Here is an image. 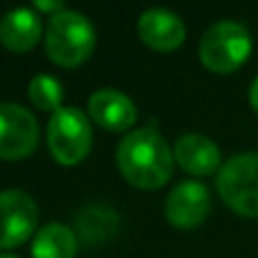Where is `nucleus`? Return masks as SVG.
<instances>
[{
	"label": "nucleus",
	"instance_id": "obj_1",
	"mask_svg": "<svg viewBox=\"0 0 258 258\" xmlns=\"http://www.w3.org/2000/svg\"><path fill=\"white\" fill-rule=\"evenodd\" d=\"M120 174L132 186L156 190L172 179L174 152L163 136L152 127L129 132L116 150Z\"/></svg>",
	"mask_w": 258,
	"mask_h": 258
},
{
	"label": "nucleus",
	"instance_id": "obj_7",
	"mask_svg": "<svg viewBox=\"0 0 258 258\" xmlns=\"http://www.w3.org/2000/svg\"><path fill=\"white\" fill-rule=\"evenodd\" d=\"M39 222V206L25 190L0 192V249L18 247L34 233Z\"/></svg>",
	"mask_w": 258,
	"mask_h": 258
},
{
	"label": "nucleus",
	"instance_id": "obj_8",
	"mask_svg": "<svg viewBox=\"0 0 258 258\" xmlns=\"http://www.w3.org/2000/svg\"><path fill=\"white\" fill-rule=\"evenodd\" d=\"M211 213V192L202 181L183 179L165 200V218L177 229H195Z\"/></svg>",
	"mask_w": 258,
	"mask_h": 258
},
{
	"label": "nucleus",
	"instance_id": "obj_4",
	"mask_svg": "<svg viewBox=\"0 0 258 258\" xmlns=\"http://www.w3.org/2000/svg\"><path fill=\"white\" fill-rule=\"evenodd\" d=\"M215 188L231 211L245 218H258V152L236 154L222 163Z\"/></svg>",
	"mask_w": 258,
	"mask_h": 258
},
{
	"label": "nucleus",
	"instance_id": "obj_11",
	"mask_svg": "<svg viewBox=\"0 0 258 258\" xmlns=\"http://www.w3.org/2000/svg\"><path fill=\"white\" fill-rule=\"evenodd\" d=\"M89 116L95 125L109 132H125L134 127L138 113L134 102L118 89H100L89 98Z\"/></svg>",
	"mask_w": 258,
	"mask_h": 258
},
{
	"label": "nucleus",
	"instance_id": "obj_13",
	"mask_svg": "<svg viewBox=\"0 0 258 258\" xmlns=\"http://www.w3.org/2000/svg\"><path fill=\"white\" fill-rule=\"evenodd\" d=\"M77 236L84 240V245H100L116 236L118 231V213L109 206L91 204L82 209L75 218Z\"/></svg>",
	"mask_w": 258,
	"mask_h": 258
},
{
	"label": "nucleus",
	"instance_id": "obj_6",
	"mask_svg": "<svg viewBox=\"0 0 258 258\" xmlns=\"http://www.w3.org/2000/svg\"><path fill=\"white\" fill-rule=\"evenodd\" d=\"M39 145V122L23 104H0V159H25Z\"/></svg>",
	"mask_w": 258,
	"mask_h": 258
},
{
	"label": "nucleus",
	"instance_id": "obj_9",
	"mask_svg": "<svg viewBox=\"0 0 258 258\" xmlns=\"http://www.w3.org/2000/svg\"><path fill=\"white\" fill-rule=\"evenodd\" d=\"M138 36L152 50L172 52L186 39V25L174 12L163 7H152L138 18Z\"/></svg>",
	"mask_w": 258,
	"mask_h": 258
},
{
	"label": "nucleus",
	"instance_id": "obj_15",
	"mask_svg": "<svg viewBox=\"0 0 258 258\" xmlns=\"http://www.w3.org/2000/svg\"><path fill=\"white\" fill-rule=\"evenodd\" d=\"M27 91H30V100L32 104H34L36 109H41V111H57V109H61V100H63V86L61 82L57 80V77L52 75H36L30 80V86H27Z\"/></svg>",
	"mask_w": 258,
	"mask_h": 258
},
{
	"label": "nucleus",
	"instance_id": "obj_12",
	"mask_svg": "<svg viewBox=\"0 0 258 258\" xmlns=\"http://www.w3.org/2000/svg\"><path fill=\"white\" fill-rule=\"evenodd\" d=\"M41 16L32 7L9 9L0 18V43L12 52H27L41 39Z\"/></svg>",
	"mask_w": 258,
	"mask_h": 258
},
{
	"label": "nucleus",
	"instance_id": "obj_17",
	"mask_svg": "<svg viewBox=\"0 0 258 258\" xmlns=\"http://www.w3.org/2000/svg\"><path fill=\"white\" fill-rule=\"evenodd\" d=\"M249 104H251V109L258 113V77L251 82V86H249Z\"/></svg>",
	"mask_w": 258,
	"mask_h": 258
},
{
	"label": "nucleus",
	"instance_id": "obj_16",
	"mask_svg": "<svg viewBox=\"0 0 258 258\" xmlns=\"http://www.w3.org/2000/svg\"><path fill=\"white\" fill-rule=\"evenodd\" d=\"M34 7L36 9H43V12H52V14H59V12H63V3H59V0H50V3H43V0H36L34 3Z\"/></svg>",
	"mask_w": 258,
	"mask_h": 258
},
{
	"label": "nucleus",
	"instance_id": "obj_10",
	"mask_svg": "<svg viewBox=\"0 0 258 258\" xmlns=\"http://www.w3.org/2000/svg\"><path fill=\"white\" fill-rule=\"evenodd\" d=\"M174 163L188 174L195 177H209L213 172H220L222 168V154L220 147L202 134H183L177 138L172 147Z\"/></svg>",
	"mask_w": 258,
	"mask_h": 258
},
{
	"label": "nucleus",
	"instance_id": "obj_3",
	"mask_svg": "<svg viewBox=\"0 0 258 258\" xmlns=\"http://www.w3.org/2000/svg\"><path fill=\"white\" fill-rule=\"evenodd\" d=\"M251 54V36L236 21H218L200 41V59L211 73L229 75L238 71Z\"/></svg>",
	"mask_w": 258,
	"mask_h": 258
},
{
	"label": "nucleus",
	"instance_id": "obj_5",
	"mask_svg": "<svg viewBox=\"0 0 258 258\" xmlns=\"http://www.w3.org/2000/svg\"><path fill=\"white\" fill-rule=\"evenodd\" d=\"M93 143V129L77 107H61L50 116L48 150L59 165H77L86 159Z\"/></svg>",
	"mask_w": 258,
	"mask_h": 258
},
{
	"label": "nucleus",
	"instance_id": "obj_2",
	"mask_svg": "<svg viewBox=\"0 0 258 258\" xmlns=\"http://www.w3.org/2000/svg\"><path fill=\"white\" fill-rule=\"evenodd\" d=\"M45 54L63 68H75L91 57L95 48L93 23L75 9L52 14L43 36Z\"/></svg>",
	"mask_w": 258,
	"mask_h": 258
},
{
	"label": "nucleus",
	"instance_id": "obj_18",
	"mask_svg": "<svg viewBox=\"0 0 258 258\" xmlns=\"http://www.w3.org/2000/svg\"><path fill=\"white\" fill-rule=\"evenodd\" d=\"M0 258H18L16 254H0Z\"/></svg>",
	"mask_w": 258,
	"mask_h": 258
},
{
	"label": "nucleus",
	"instance_id": "obj_14",
	"mask_svg": "<svg viewBox=\"0 0 258 258\" xmlns=\"http://www.w3.org/2000/svg\"><path fill=\"white\" fill-rule=\"evenodd\" d=\"M77 238L66 224L50 222L39 229L32 242V258H75Z\"/></svg>",
	"mask_w": 258,
	"mask_h": 258
}]
</instances>
